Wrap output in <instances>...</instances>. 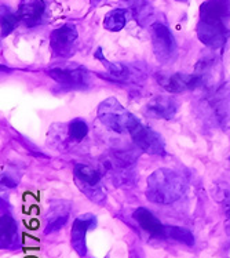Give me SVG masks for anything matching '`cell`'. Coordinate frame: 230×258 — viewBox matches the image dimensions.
<instances>
[{"mask_svg":"<svg viewBox=\"0 0 230 258\" xmlns=\"http://www.w3.org/2000/svg\"><path fill=\"white\" fill-rule=\"evenodd\" d=\"M230 0H205L200 7L197 36L209 48H220L230 36Z\"/></svg>","mask_w":230,"mask_h":258,"instance_id":"6da1fadb","label":"cell"},{"mask_svg":"<svg viewBox=\"0 0 230 258\" xmlns=\"http://www.w3.org/2000/svg\"><path fill=\"white\" fill-rule=\"evenodd\" d=\"M188 188L182 173L171 169H157L147 178L146 198L156 205H171L179 201Z\"/></svg>","mask_w":230,"mask_h":258,"instance_id":"7a4b0ae2","label":"cell"},{"mask_svg":"<svg viewBox=\"0 0 230 258\" xmlns=\"http://www.w3.org/2000/svg\"><path fill=\"white\" fill-rule=\"evenodd\" d=\"M97 115L104 126L119 134L130 133L141 121L113 97L101 102Z\"/></svg>","mask_w":230,"mask_h":258,"instance_id":"3957f363","label":"cell"},{"mask_svg":"<svg viewBox=\"0 0 230 258\" xmlns=\"http://www.w3.org/2000/svg\"><path fill=\"white\" fill-rule=\"evenodd\" d=\"M73 177L74 184L90 201L97 205H104L106 201V190L102 184L101 174L97 170L87 164L78 163L73 167Z\"/></svg>","mask_w":230,"mask_h":258,"instance_id":"277c9868","label":"cell"},{"mask_svg":"<svg viewBox=\"0 0 230 258\" xmlns=\"http://www.w3.org/2000/svg\"><path fill=\"white\" fill-rule=\"evenodd\" d=\"M136 159V153L131 149H119L110 153L105 160V164L108 171L113 175L115 184L130 186L134 182V167Z\"/></svg>","mask_w":230,"mask_h":258,"instance_id":"5b68a950","label":"cell"},{"mask_svg":"<svg viewBox=\"0 0 230 258\" xmlns=\"http://www.w3.org/2000/svg\"><path fill=\"white\" fill-rule=\"evenodd\" d=\"M152 46L155 57L163 65L173 63L178 57V46L170 28L163 22H155L150 27Z\"/></svg>","mask_w":230,"mask_h":258,"instance_id":"8992f818","label":"cell"},{"mask_svg":"<svg viewBox=\"0 0 230 258\" xmlns=\"http://www.w3.org/2000/svg\"><path fill=\"white\" fill-rule=\"evenodd\" d=\"M47 74L57 83L66 87L84 89L90 85V74L87 69L74 62H62L48 69Z\"/></svg>","mask_w":230,"mask_h":258,"instance_id":"52a82bcc","label":"cell"},{"mask_svg":"<svg viewBox=\"0 0 230 258\" xmlns=\"http://www.w3.org/2000/svg\"><path fill=\"white\" fill-rule=\"evenodd\" d=\"M78 40V29L73 24H65L57 28L50 35V46L54 55L68 58L74 53Z\"/></svg>","mask_w":230,"mask_h":258,"instance_id":"ba28073f","label":"cell"},{"mask_svg":"<svg viewBox=\"0 0 230 258\" xmlns=\"http://www.w3.org/2000/svg\"><path fill=\"white\" fill-rule=\"evenodd\" d=\"M157 83L168 93H186L192 90L199 89L200 86H204L203 79L197 72L196 74H177L159 75Z\"/></svg>","mask_w":230,"mask_h":258,"instance_id":"9c48e42d","label":"cell"},{"mask_svg":"<svg viewBox=\"0 0 230 258\" xmlns=\"http://www.w3.org/2000/svg\"><path fill=\"white\" fill-rule=\"evenodd\" d=\"M131 138L138 149L149 155H163L164 153V141L162 136L152 128L143 126L141 121L130 132Z\"/></svg>","mask_w":230,"mask_h":258,"instance_id":"30bf717a","label":"cell"},{"mask_svg":"<svg viewBox=\"0 0 230 258\" xmlns=\"http://www.w3.org/2000/svg\"><path fill=\"white\" fill-rule=\"evenodd\" d=\"M179 111V101L171 95H156L143 108V113L152 119L171 120Z\"/></svg>","mask_w":230,"mask_h":258,"instance_id":"8fae6325","label":"cell"},{"mask_svg":"<svg viewBox=\"0 0 230 258\" xmlns=\"http://www.w3.org/2000/svg\"><path fill=\"white\" fill-rule=\"evenodd\" d=\"M97 225V218L93 214H83L78 217L72 225V232H70V243L72 247L78 253L79 257L84 258L87 255V244H86V235L90 229H93Z\"/></svg>","mask_w":230,"mask_h":258,"instance_id":"7c38bea8","label":"cell"},{"mask_svg":"<svg viewBox=\"0 0 230 258\" xmlns=\"http://www.w3.org/2000/svg\"><path fill=\"white\" fill-rule=\"evenodd\" d=\"M134 220H135L139 227L146 231L149 235H152L155 237H159V239H164L166 236V231H167V225H164L160 222V220L157 218L152 211H149L145 207H139L134 211Z\"/></svg>","mask_w":230,"mask_h":258,"instance_id":"4fadbf2b","label":"cell"},{"mask_svg":"<svg viewBox=\"0 0 230 258\" xmlns=\"http://www.w3.org/2000/svg\"><path fill=\"white\" fill-rule=\"evenodd\" d=\"M69 213H70V205L66 202H54L47 211L46 216V228L44 233H54L59 231L61 228L65 227V224L69 220Z\"/></svg>","mask_w":230,"mask_h":258,"instance_id":"5bb4252c","label":"cell"},{"mask_svg":"<svg viewBox=\"0 0 230 258\" xmlns=\"http://www.w3.org/2000/svg\"><path fill=\"white\" fill-rule=\"evenodd\" d=\"M46 3L43 0H21L18 6L17 16L28 27L37 25L44 17Z\"/></svg>","mask_w":230,"mask_h":258,"instance_id":"9a60e30c","label":"cell"},{"mask_svg":"<svg viewBox=\"0 0 230 258\" xmlns=\"http://www.w3.org/2000/svg\"><path fill=\"white\" fill-rule=\"evenodd\" d=\"M94 57L97 59H100L101 62L104 63L106 67V76L110 80H115V82H128L132 79L134 76V71H131L130 67H127L126 63L121 62H109L105 55L102 54V48L98 47L97 51L94 53Z\"/></svg>","mask_w":230,"mask_h":258,"instance_id":"2e32d148","label":"cell"},{"mask_svg":"<svg viewBox=\"0 0 230 258\" xmlns=\"http://www.w3.org/2000/svg\"><path fill=\"white\" fill-rule=\"evenodd\" d=\"M18 240V227L11 214H2V247L13 248Z\"/></svg>","mask_w":230,"mask_h":258,"instance_id":"e0dca14e","label":"cell"},{"mask_svg":"<svg viewBox=\"0 0 230 258\" xmlns=\"http://www.w3.org/2000/svg\"><path fill=\"white\" fill-rule=\"evenodd\" d=\"M131 13L132 17L141 27H146L147 22L153 17V9L147 0H131Z\"/></svg>","mask_w":230,"mask_h":258,"instance_id":"ac0fdd59","label":"cell"},{"mask_svg":"<svg viewBox=\"0 0 230 258\" xmlns=\"http://www.w3.org/2000/svg\"><path fill=\"white\" fill-rule=\"evenodd\" d=\"M127 14L128 11L126 9H115V10L109 11L104 20L105 29L110 32H119L123 28L126 27L127 22Z\"/></svg>","mask_w":230,"mask_h":258,"instance_id":"d6986e66","label":"cell"},{"mask_svg":"<svg viewBox=\"0 0 230 258\" xmlns=\"http://www.w3.org/2000/svg\"><path fill=\"white\" fill-rule=\"evenodd\" d=\"M0 10H2V37H6L16 29L18 16L5 5H2Z\"/></svg>","mask_w":230,"mask_h":258,"instance_id":"ffe728a7","label":"cell"},{"mask_svg":"<svg viewBox=\"0 0 230 258\" xmlns=\"http://www.w3.org/2000/svg\"><path fill=\"white\" fill-rule=\"evenodd\" d=\"M166 236L170 237V239H174L177 242H181L186 246H193L194 244V237L192 235V232L185 229V228L181 227H167V231H166Z\"/></svg>","mask_w":230,"mask_h":258,"instance_id":"44dd1931","label":"cell"},{"mask_svg":"<svg viewBox=\"0 0 230 258\" xmlns=\"http://www.w3.org/2000/svg\"><path fill=\"white\" fill-rule=\"evenodd\" d=\"M68 134L70 140L73 141H83L84 138L89 134V126L83 119H73L69 123L68 126Z\"/></svg>","mask_w":230,"mask_h":258,"instance_id":"7402d4cb","label":"cell"},{"mask_svg":"<svg viewBox=\"0 0 230 258\" xmlns=\"http://www.w3.org/2000/svg\"><path fill=\"white\" fill-rule=\"evenodd\" d=\"M227 217H229V220H230V199H229V203H227Z\"/></svg>","mask_w":230,"mask_h":258,"instance_id":"603a6c76","label":"cell"},{"mask_svg":"<svg viewBox=\"0 0 230 258\" xmlns=\"http://www.w3.org/2000/svg\"><path fill=\"white\" fill-rule=\"evenodd\" d=\"M98 2H101V0H94V3H98Z\"/></svg>","mask_w":230,"mask_h":258,"instance_id":"cb8c5ba5","label":"cell"},{"mask_svg":"<svg viewBox=\"0 0 230 258\" xmlns=\"http://www.w3.org/2000/svg\"><path fill=\"white\" fill-rule=\"evenodd\" d=\"M132 258H139V257H136V255H132Z\"/></svg>","mask_w":230,"mask_h":258,"instance_id":"d4e9b609","label":"cell"}]
</instances>
